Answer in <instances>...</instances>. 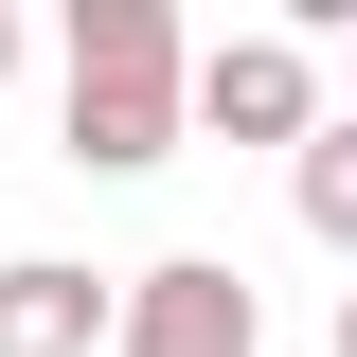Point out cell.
I'll list each match as a JSON object with an SVG mask.
<instances>
[{"label":"cell","instance_id":"7","mask_svg":"<svg viewBox=\"0 0 357 357\" xmlns=\"http://www.w3.org/2000/svg\"><path fill=\"white\" fill-rule=\"evenodd\" d=\"M0 72H18V18H0Z\"/></svg>","mask_w":357,"mask_h":357},{"label":"cell","instance_id":"6","mask_svg":"<svg viewBox=\"0 0 357 357\" xmlns=\"http://www.w3.org/2000/svg\"><path fill=\"white\" fill-rule=\"evenodd\" d=\"M340 357H357V286H340Z\"/></svg>","mask_w":357,"mask_h":357},{"label":"cell","instance_id":"3","mask_svg":"<svg viewBox=\"0 0 357 357\" xmlns=\"http://www.w3.org/2000/svg\"><path fill=\"white\" fill-rule=\"evenodd\" d=\"M197 126H215V143H286V161H304V143H321V54L286 36V18H268V36H215V54H197Z\"/></svg>","mask_w":357,"mask_h":357},{"label":"cell","instance_id":"5","mask_svg":"<svg viewBox=\"0 0 357 357\" xmlns=\"http://www.w3.org/2000/svg\"><path fill=\"white\" fill-rule=\"evenodd\" d=\"M286 197H304V232H321V250H357V126H321L304 161H286Z\"/></svg>","mask_w":357,"mask_h":357},{"label":"cell","instance_id":"2","mask_svg":"<svg viewBox=\"0 0 357 357\" xmlns=\"http://www.w3.org/2000/svg\"><path fill=\"white\" fill-rule=\"evenodd\" d=\"M107 357H268V304H250V268L161 250V268H126V340Z\"/></svg>","mask_w":357,"mask_h":357},{"label":"cell","instance_id":"4","mask_svg":"<svg viewBox=\"0 0 357 357\" xmlns=\"http://www.w3.org/2000/svg\"><path fill=\"white\" fill-rule=\"evenodd\" d=\"M107 340H126V286H89L72 250L0 268V357H107Z\"/></svg>","mask_w":357,"mask_h":357},{"label":"cell","instance_id":"1","mask_svg":"<svg viewBox=\"0 0 357 357\" xmlns=\"http://www.w3.org/2000/svg\"><path fill=\"white\" fill-rule=\"evenodd\" d=\"M72 161L89 178H143L178 161V126H197V36H178V0H72Z\"/></svg>","mask_w":357,"mask_h":357}]
</instances>
